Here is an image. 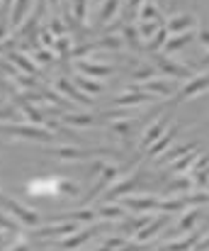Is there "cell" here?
<instances>
[{
    "label": "cell",
    "instance_id": "47",
    "mask_svg": "<svg viewBox=\"0 0 209 251\" xmlns=\"http://www.w3.org/2000/svg\"><path fill=\"white\" fill-rule=\"evenodd\" d=\"M0 227H5V229H10V232H17V222L10 220V217H5V215H0Z\"/></svg>",
    "mask_w": 209,
    "mask_h": 251
},
{
    "label": "cell",
    "instance_id": "2",
    "mask_svg": "<svg viewBox=\"0 0 209 251\" xmlns=\"http://www.w3.org/2000/svg\"><path fill=\"white\" fill-rule=\"evenodd\" d=\"M59 159H64V161H80V159H95V156H100V154H105V156H117L115 151H110V149H73V147H61V149H56L54 151Z\"/></svg>",
    "mask_w": 209,
    "mask_h": 251
},
{
    "label": "cell",
    "instance_id": "51",
    "mask_svg": "<svg viewBox=\"0 0 209 251\" xmlns=\"http://www.w3.org/2000/svg\"><path fill=\"white\" fill-rule=\"evenodd\" d=\"M200 42H202V44L207 47V42H209V34H207V29H202V32H200Z\"/></svg>",
    "mask_w": 209,
    "mask_h": 251
},
{
    "label": "cell",
    "instance_id": "31",
    "mask_svg": "<svg viewBox=\"0 0 209 251\" xmlns=\"http://www.w3.org/2000/svg\"><path fill=\"white\" fill-rule=\"evenodd\" d=\"M64 122L73 125V127H90L95 122L93 115H64Z\"/></svg>",
    "mask_w": 209,
    "mask_h": 251
},
{
    "label": "cell",
    "instance_id": "45",
    "mask_svg": "<svg viewBox=\"0 0 209 251\" xmlns=\"http://www.w3.org/2000/svg\"><path fill=\"white\" fill-rule=\"evenodd\" d=\"M105 120H122V117H132L129 110H110V112H102Z\"/></svg>",
    "mask_w": 209,
    "mask_h": 251
},
{
    "label": "cell",
    "instance_id": "49",
    "mask_svg": "<svg viewBox=\"0 0 209 251\" xmlns=\"http://www.w3.org/2000/svg\"><path fill=\"white\" fill-rule=\"evenodd\" d=\"M141 2H143V0H129V2H127V17H134V15H137Z\"/></svg>",
    "mask_w": 209,
    "mask_h": 251
},
{
    "label": "cell",
    "instance_id": "33",
    "mask_svg": "<svg viewBox=\"0 0 209 251\" xmlns=\"http://www.w3.org/2000/svg\"><path fill=\"white\" fill-rule=\"evenodd\" d=\"M168 34H170L168 29H161V27H158V29H156V34H153V39L148 42V47H146V49H148V51H158V49H161V47L165 44Z\"/></svg>",
    "mask_w": 209,
    "mask_h": 251
},
{
    "label": "cell",
    "instance_id": "40",
    "mask_svg": "<svg viewBox=\"0 0 209 251\" xmlns=\"http://www.w3.org/2000/svg\"><path fill=\"white\" fill-rule=\"evenodd\" d=\"M90 49H95L93 44H78V47H73L69 54L73 56V59H83V56H88L90 54Z\"/></svg>",
    "mask_w": 209,
    "mask_h": 251
},
{
    "label": "cell",
    "instance_id": "50",
    "mask_svg": "<svg viewBox=\"0 0 209 251\" xmlns=\"http://www.w3.org/2000/svg\"><path fill=\"white\" fill-rule=\"evenodd\" d=\"M37 61H44L46 64V61H51V54L49 51H37Z\"/></svg>",
    "mask_w": 209,
    "mask_h": 251
},
{
    "label": "cell",
    "instance_id": "27",
    "mask_svg": "<svg viewBox=\"0 0 209 251\" xmlns=\"http://www.w3.org/2000/svg\"><path fill=\"white\" fill-rule=\"evenodd\" d=\"M119 5H122V0H105L102 7H100V22H110L117 15Z\"/></svg>",
    "mask_w": 209,
    "mask_h": 251
},
{
    "label": "cell",
    "instance_id": "35",
    "mask_svg": "<svg viewBox=\"0 0 209 251\" xmlns=\"http://www.w3.org/2000/svg\"><path fill=\"white\" fill-rule=\"evenodd\" d=\"M195 156H197L195 151H187V154H183V159H180V161L175 159V166H173V171H175V173H185V171H187V166H192Z\"/></svg>",
    "mask_w": 209,
    "mask_h": 251
},
{
    "label": "cell",
    "instance_id": "8",
    "mask_svg": "<svg viewBox=\"0 0 209 251\" xmlns=\"http://www.w3.org/2000/svg\"><path fill=\"white\" fill-rule=\"evenodd\" d=\"M105 225H93V227H88V229H83V232H70L69 239H61V249H75V247H83L85 242H90L100 229H102Z\"/></svg>",
    "mask_w": 209,
    "mask_h": 251
},
{
    "label": "cell",
    "instance_id": "25",
    "mask_svg": "<svg viewBox=\"0 0 209 251\" xmlns=\"http://www.w3.org/2000/svg\"><path fill=\"white\" fill-rule=\"evenodd\" d=\"M185 205H187L185 198H170V200H158V207L156 210H161V212H178Z\"/></svg>",
    "mask_w": 209,
    "mask_h": 251
},
{
    "label": "cell",
    "instance_id": "32",
    "mask_svg": "<svg viewBox=\"0 0 209 251\" xmlns=\"http://www.w3.org/2000/svg\"><path fill=\"white\" fill-rule=\"evenodd\" d=\"M156 74H158V69H156V66H143V69H139V71H134V74H132V81H134V83H143V81L156 78Z\"/></svg>",
    "mask_w": 209,
    "mask_h": 251
},
{
    "label": "cell",
    "instance_id": "3",
    "mask_svg": "<svg viewBox=\"0 0 209 251\" xmlns=\"http://www.w3.org/2000/svg\"><path fill=\"white\" fill-rule=\"evenodd\" d=\"M165 225H170V212H163V215H158V217H151V220L141 227L139 232L134 234V239H137L139 244H146V242H148L151 237H156V234H158Z\"/></svg>",
    "mask_w": 209,
    "mask_h": 251
},
{
    "label": "cell",
    "instance_id": "54",
    "mask_svg": "<svg viewBox=\"0 0 209 251\" xmlns=\"http://www.w3.org/2000/svg\"><path fill=\"white\" fill-rule=\"evenodd\" d=\"M5 198H7V195H2V193H0V207H2V202H5Z\"/></svg>",
    "mask_w": 209,
    "mask_h": 251
},
{
    "label": "cell",
    "instance_id": "36",
    "mask_svg": "<svg viewBox=\"0 0 209 251\" xmlns=\"http://www.w3.org/2000/svg\"><path fill=\"white\" fill-rule=\"evenodd\" d=\"M192 183H195V188L197 190H207V168H197V171H192Z\"/></svg>",
    "mask_w": 209,
    "mask_h": 251
},
{
    "label": "cell",
    "instance_id": "6",
    "mask_svg": "<svg viewBox=\"0 0 209 251\" xmlns=\"http://www.w3.org/2000/svg\"><path fill=\"white\" fill-rule=\"evenodd\" d=\"M141 178H143V173L137 171L134 176H129V178H124V180L115 183V185H112V190H107V193H105V200H117V198H122V195L132 193L134 188H139L141 185Z\"/></svg>",
    "mask_w": 209,
    "mask_h": 251
},
{
    "label": "cell",
    "instance_id": "14",
    "mask_svg": "<svg viewBox=\"0 0 209 251\" xmlns=\"http://www.w3.org/2000/svg\"><path fill=\"white\" fill-rule=\"evenodd\" d=\"M56 90L61 93V95H66V98H70V100H75V102H80V105H93V100L88 98V95H83L75 85L70 83L69 78H59L56 81Z\"/></svg>",
    "mask_w": 209,
    "mask_h": 251
},
{
    "label": "cell",
    "instance_id": "43",
    "mask_svg": "<svg viewBox=\"0 0 209 251\" xmlns=\"http://www.w3.org/2000/svg\"><path fill=\"white\" fill-rule=\"evenodd\" d=\"M85 5H88V0H75L73 2V12H75V20L78 22L85 20Z\"/></svg>",
    "mask_w": 209,
    "mask_h": 251
},
{
    "label": "cell",
    "instance_id": "29",
    "mask_svg": "<svg viewBox=\"0 0 209 251\" xmlns=\"http://www.w3.org/2000/svg\"><path fill=\"white\" fill-rule=\"evenodd\" d=\"M29 5H32V0H15V7H12V25H15V27L24 20Z\"/></svg>",
    "mask_w": 209,
    "mask_h": 251
},
{
    "label": "cell",
    "instance_id": "19",
    "mask_svg": "<svg viewBox=\"0 0 209 251\" xmlns=\"http://www.w3.org/2000/svg\"><path fill=\"white\" fill-rule=\"evenodd\" d=\"M66 220H73V222H90L95 220V210H75V212H66V215H56L51 217L49 222H66Z\"/></svg>",
    "mask_w": 209,
    "mask_h": 251
},
{
    "label": "cell",
    "instance_id": "28",
    "mask_svg": "<svg viewBox=\"0 0 209 251\" xmlns=\"http://www.w3.org/2000/svg\"><path fill=\"white\" fill-rule=\"evenodd\" d=\"M165 188H168V193H183V190H195V183H192V178H173L170 183H165Z\"/></svg>",
    "mask_w": 209,
    "mask_h": 251
},
{
    "label": "cell",
    "instance_id": "56",
    "mask_svg": "<svg viewBox=\"0 0 209 251\" xmlns=\"http://www.w3.org/2000/svg\"><path fill=\"white\" fill-rule=\"evenodd\" d=\"M0 149H2V139H0Z\"/></svg>",
    "mask_w": 209,
    "mask_h": 251
},
{
    "label": "cell",
    "instance_id": "16",
    "mask_svg": "<svg viewBox=\"0 0 209 251\" xmlns=\"http://www.w3.org/2000/svg\"><path fill=\"white\" fill-rule=\"evenodd\" d=\"M168 127V117H158L146 132H143V137H141V149H146L151 142H156L161 134H163V129Z\"/></svg>",
    "mask_w": 209,
    "mask_h": 251
},
{
    "label": "cell",
    "instance_id": "20",
    "mask_svg": "<svg viewBox=\"0 0 209 251\" xmlns=\"http://www.w3.org/2000/svg\"><path fill=\"white\" fill-rule=\"evenodd\" d=\"M195 25V17L192 15H180V17H173L170 22H168V32H185V29H190Z\"/></svg>",
    "mask_w": 209,
    "mask_h": 251
},
{
    "label": "cell",
    "instance_id": "1",
    "mask_svg": "<svg viewBox=\"0 0 209 251\" xmlns=\"http://www.w3.org/2000/svg\"><path fill=\"white\" fill-rule=\"evenodd\" d=\"M0 132L2 134H12V137H24V139H37V142H54V132L44 129L42 125H22V122H15V125H0Z\"/></svg>",
    "mask_w": 209,
    "mask_h": 251
},
{
    "label": "cell",
    "instance_id": "38",
    "mask_svg": "<svg viewBox=\"0 0 209 251\" xmlns=\"http://www.w3.org/2000/svg\"><path fill=\"white\" fill-rule=\"evenodd\" d=\"M93 47H95V49H97V47H107V49H119V47H122V39H119V37H105V39L95 42Z\"/></svg>",
    "mask_w": 209,
    "mask_h": 251
},
{
    "label": "cell",
    "instance_id": "34",
    "mask_svg": "<svg viewBox=\"0 0 209 251\" xmlns=\"http://www.w3.org/2000/svg\"><path fill=\"white\" fill-rule=\"evenodd\" d=\"M161 27V20H151V22H139V34L143 39H148V37H153L156 34V29Z\"/></svg>",
    "mask_w": 209,
    "mask_h": 251
},
{
    "label": "cell",
    "instance_id": "13",
    "mask_svg": "<svg viewBox=\"0 0 209 251\" xmlns=\"http://www.w3.org/2000/svg\"><path fill=\"white\" fill-rule=\"evenodd\" d=\"M156 64H158V71H163V74H168V76H173V78H190V76H195V71H190L187 66L173 64V61L163 59V56H158Z\"/></svg>",
    "mask_w": 209,
    "mask_h": 251
},
{
    "label": "cell",
    "instance_id": "41",
    "mask_svg": "<svg viewBox=\"0 0 209 251\" xmlns=\"http://www.w3.org/2000/svg\"><path fill=\"white\" fill-rule=\"evenodd\" d=\"M187 200V205H200V207H205L207 205V190H200V193H195V195H190V198H185Z\"/></svg>",
    "mask_w": 209,
    "mask_h": 251
},
{
    "label": "cell",
    "instance_id": "5",
    "mask_svg": "<svg viewBox=\"0 0 209 251\" xmlns=\"http://www.w3.org/2000/svg\"><path fill=\"white\" fill-rule=\"evenodd\" d=\"M2 210H7L10 215L20 217V222H22V225H27V227H34V225H39V215H37V212H32L29 207L20 205V202H17V200H12V198H5V202H2Z\"/></svg>",
    "mask_w": 209,
    "mask_h": 251
},
{
    "label": "cell",
    "instance_id": "37",
    "mask_svg": "<svg viewBox=\"0 0 209 251\" xmlns=\"http://www.w3.org/2000/svg\"><path fill=\"white\" fill-rule=\"evenodd\" d=\"M0 120L2 122H17L20 120V110H15L12 105H5V107H0Z\"/></svg>",
    "mask_w": 209,
    "mask_h": 251
},
{
    "label": "cell",
    "instance_id": "12",
    "mask_svg": "<svg viewBox=\"0 0 209 251\" xmlns=\"http://www.w3.org/2000/svg\"><path fill=\"white\" fill-rule=\"evenodd\" d=\"M124 207L132 210V212H151V210L158 207V198H153V195H143V198L129 195V198H124Z\"/></svg>",
    "mask_w": 209,
    "mask_h": 251
},
{
    "label": "cell",
    "instance_id": "55",
    "mask_svg": "<svg viewBox=\"0 0 209 251\" xmlns=\"http://www.w3.org/2000/svg\"><path fill=\"white\" fill-rule=\"evenodd\" d=\"M0 249H5V242H2V237H0Z\"/></svg>",
    "mask_w": 209,
    "mask_h": 251
},
{
    "label": "cell",
    "instance_id": "18",
    "mask_svg": "<svg viewBox=\"0 0 209 251\" xmlns=\"http://www.w3.org/2000/svg\"><path fill=\"white\" fill-rule=\"evenodd\" d=\"M192 149H197L195 142H190V144H180V147H173L170 151L158 154V164H173L175 159H180L183 154H187V151H192Z\"/></svg>",
    "mask_w": 209,
    "mask_h": 251
},
{
    "label": "cell",
    "instance_id": "48",
    "mask_svg": "<svg viewBox=\"0 0 209 251\" xmlns=\"http://www.w3.org/2000/svg\"><path fill=\"white\" fill-rule=\"evenodd\" d=\"M51 34H56V37L66 34V27H64V22H61V20H54V22H51Z\"/></svg>",
    "mask_w": 209,
    "mask_h": 251
},
{
    "label": "cell",
    "instance_id": "21",
    "mask_svg": "<svg viewBox=\"0 0 209 251\" xmlns=\"http://www.w3.org/2000/svg\"><path fill=\"white\" fill-rule=\"evenodd\" d=\"M202 215H205V210H202L200 205H197L195 210H190V212H187V215L180 220V225H178V227H180V232H190V229L197 225V220H200Z\"/></svg>",
    "mask_w": 209,
    "mask_h": 251
},
{
    "label": "cell",
    "instance_id": "17",
    "mask_svg": "<svg viewBox=\"0 0 209 251\" xmlns=\"http://www.w3.org/2000/svg\"><path fill=\"white\" fill-rule=\"evenodd\" d=\"M141 90H148L151 95H163V98H168V95H173L175 93V85L170 83V81H156V78H151V81H143V88Z\"/></svg>",
    "mask_w": 209,
    "mask_h": 251
},
{
    "label": "cell",
    "instance_id": "24",
    "mask_svg": "<svg viewBox=\"0 0 209 251\" xmlns=\"http://www.w3.org/2000/svg\"><path fill=\"white\" fill-rule=\"evenodd\" d=\"M10 61H12L17 69H22L24 74H29V76H37V74H39V69H37L27 56H22V54H10Z\"/></svg>",
    "mask_w": 209,
    "mask_h": 251
},
{
    "label": "cell",
    "instance_id": "46",
    "mask_svg": "<svg viewBox=\"0 0 209 251\" xmlns=\"http://www.w3.org/2000/svg\"><path fill=\"white\" fill-rule=\"evenodd\" d=\"M132 127H134V122H115V132L117 134H122V137H129V132H132Z\"/></svg>",
    "mask_w": 209,
    "mask_h": 251
},
{
    "label": "cell",
    "instance_id": "42",
    "mask_svg": "<svg viewBox=\"0 0 209 251\" xmlns=\"http://www.w3.org/2000/svg\"><path fill=\"white\" fill-rule=\"evenodd\" d=\"M124 244H127V239H122V237H110V239L102 242L100 249H122Z\"/></svg>",
    "mask_w": 209,
    "mask_h": 251
},
{
    "label": "cell",
    "instance_id": "22",
    "mask_svg": "<svg viewBox=\"0 0 209 251\" xmlns=\"http://www.w3.org/2000/svg\"><path fill=\"white\" fill-rule=\"evenodd\" d=\"M75 88H80V90H85L88 95H97V93H102V85L97 83V81H93V78H88V76H75Z\"/></svg>",
    "mask_w": 209,
    "mask_h": 251
},
{
    "label": "cell",
    "instance_id": "11",
    "mask_svg": "<svg viewBox=\"0 0 209 251\" xmlns=\"http://www.w3.org/2000/svg\"><path fill=\"white\" fill-rule=\"evenodd\" d=\"M207 74H200V76H190L187 78V85L178 93V98L175 100H187V98H192V95H200V93H205L207 90Z\"/></svg>",
    "mask_w": 209,
    "mask_h": 251
},
{
    "label": "cell",
    "instance_id": "44",
    "mask_svg": "<svg viewBox=\"0 0 209 251\" xmlns=\"http://www.w3.org/2000/svg\"><path fill=\"white\" fill-rule=\"evenodd\" d=\"M124 39H127V44H129L132 49H137L139 39H137V29H134V27H124Z\"/></svg>",
    "mask_w": 209,
    "mask_h": 251
},
{
    "label": "cell",
    "instance_id": "26",
    "mask_svg": "<svg viewBox=\"0 0 209 251\" xmlns=\"http://www.w3.org/2000/svg\"><path fill=\"white\" fill-rule=\"evenodd\" d=\"M95 215L97 217H105V220H122L124 217V207H119V205H105V207H97Z\"/></svg>",
    "mask_w": 209,
    "mask_h": 251
},
{
    "label": "cell",
    "instance_id": "4",
    "mask_svg": "<svg viewBox=\"0 0 209 251\" xmlns=\"http://www.w3.org/2000/svg\"><path fill=\"white\" fill-rule=\"evenodd\" d=\"M127 90H129V93L115 98V105H117V107H134V105H143V102H153V98H156V95H151V93H143L139 88V83L129 85Z\"/></svg>",
    "mask_w": 209,
    "mask_h": 251
},
{
    "label": "cell",
    "instance_id": "39",
    "mask_svg": "<svg viewBox=\"0 0 209 251\" xmlns=\"http://www.w3.org/2000/svg\"><path fill=\"white\" fill-rule=\"evenodd\" d=\"M12 78H15V83L20 85V88H39V83H37V81H34L29 74H27V76H20V74H15Z\"/></svg>",
    "mask_w": 209,
    "mask_h": 251
},
{
    "label": "cell",
    "instance_id": "9",
    "mask_svg": "<svg viewBox=\"0 0 209 251\" xmlns=\"http://www.w3.org/2000/svg\"><path fill=\"white\" fill-rule=\"evenodd\" d=\"M178 132H180V127H170L165 134H161L156 142H151V144L146 147V156H148V159H156L158 154H163V151L173 144V139L178 137Z\"/></svg>",
    "mask_w": 209,
    "mask_h": 251
},
{
    "label": "cell",
    "instance_id": "30",
    "mask_svg": "<svg viewBox=\"0 0 209 251\" xmlns=\"http://www.w3.org/2000/svg\"><path fill=\"white\" fill-rule=\"evenodd\" d=\"M56 193L69 195V198H75V195H80V188H78V183H73V180L59 178V180H56Z\"/></svg>",
    "mask_w": 209,
    "mask_h": 251
},
{
    "label": "cell",
    "instance_id": "7",
    "mask_svg": "<svg viewBox=\"0 0 209 251\" xmlns=\"http://www.w3.org/2000/svg\"><path fill=\"white\" fill-rule=\"evenodd\" d=\"M78 71L83 74V76H88V78H107V76H112L115 74V66H107V64H95V61H85V59H80L78 61Z\"/></svg>",
    "mask_w": 209,
    "mask_h": 251
},
{
    "label": "cell",
    "instance_id": "23",
    "mask_svg": "<svg viewBox=\"0 0 209 251\" xmlns=\"http://www.w3.org/2000/svg\"><path fill=\"white\" fill-rule=\"evenodd\" d=\"M137 15H139V22H151V20H161V12H158V7H156L153 2H141L139 10H137Z\"/></svg>",
    "mask_w": 209,
    "mask_h": 251
},
{
    "label": "cell",
    "instance_id": "10",
    "mask_svg": "<svg viewBox=\"0 0 209 251\" xmlns=\"http://www.w3.org/2000/svg\"><path fill=\"white\" fill-rule=\"evenodd\" d=\"M75 229H78V222L66 220V222H61L59 227H44V229H37L34 237H37V239H61V237H66V234L75 232Z\"/></svg>",
    "mask_w": 209,
    "mask_h": 251
},
{
    "label": "cell",
    "instance_id": "15",
    "mask_svg": "<svg viewBox=\"0 0 209 251\" xmlns=\"http://www.w3.org/2000/svg\"><path fill=\"white\" fill-rule=\"evenodd\" d=\"M192 39H195V32H187V29H185L183 34L178 32V37H173V39H165V44H163V51H165V54H175V51H180L183 47H187Z\"/></svg>",
    "mask_w": 209,
    "mask_h": 251
},
{
    "label": "cell",
    "instance_id": "52",
    "mask_svg": "<svg viewBox=\"0 0 209 251\" xmlns=\"http://www.w3.org/2000/svg\"><path fill=\"white\" fill-rule=\"evenodd\" d=\"M42 42H44V44H51V42H54V37H51L49 32H44V34H42Z\"/></svg>",
    "mask_w": 209,
    "mask_h": 251
},
{
    "label": "cell",
    "instance_id": "53",
    "mask_svg": "<svg viewBox=\"0 0 209 251\" xmlns=\"http://www.w3.org/2000/svg\"><path fill=\"white\" fill-rule=\"evenodd\" d=\"M2 37H5V27L0 25V39H2Z\"/></svg>",
    "mask_w": 209,
    "mask_h": 251
}]
</instances>
